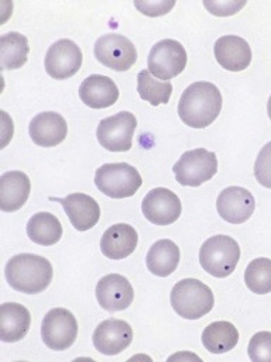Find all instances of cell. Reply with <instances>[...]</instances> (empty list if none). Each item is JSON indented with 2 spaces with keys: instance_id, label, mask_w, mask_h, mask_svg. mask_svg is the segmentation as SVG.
Instances as JSON below:
<instances>
[{
  "instance_id": "cell-1",
  "label": "cell",
  "mask_w": 271,
  "mask_h": 362,
  "mask_svg": "<svg viewBox=\"0 0 271 362\" xmlns=\"http://www.w3.org/2000/svg\"><path fill=\"white\" fill-rule=\"evenodd\" d=\"M222 110V95L211 82H194L181 95L179 116L191 129L211 126Z\"/></svg>"
},
{
  "instance_id": "cell-2",
  "label": "cell",
  "mask_w": 271,
  "mask_h": 362,
  "mask_svg": "<svg viewBox=\"0 0 271 362\" xmlns=\"http://www.w3.org/2000/svg\"><path fill=\"white\" fill-rule=\"evenodd\" d=\"M4 278L14 291L25 295H38L52 282L54 269L47 258L24 252L7 261Z\"/></svg>"
},
{
  "instance_id": "cell-3",
  "label": "cell",
  "mask_w": 271,
  "mask_h": 362,
  "mask_svg": "<svg viewBox=\"0 0 271 362\" xmlns=\"http://www.w3.org/2000/svg\"><path fill=\"white\" fill-rule=\"evenodd\" d=\"M170 303L180 317L186 320H198L212 310L215 298L211 288L204 282L186 278L173 286Z\"/></svg>"
},
{
  "instance_id": "cell-4",
  "label": "cell",
  "mask_w": 271,
  "mask_h": 362,
  "mask_svg": "<svg viewBox=\"0 0 271 362\" xmlns=\"http://www.w3.org/2000/svg\"><path fill=\"white\" fill-rule=\"evenodd\" d=\"M241 259V247L229 235L218 234L208 238L200 250V264L203 269L215 278L232 275Z\"/></svg>"
},
{
  "instance_id": "cell-5",
  "label": "cell",
  "mask_w": 271,
  "mask_h": 362,
  "mask_svg": "<svg viewBox=\"0 0 271 362\" xmlns=\"http://www.w3.org/2000/svg\"><path fill=\"white\" fill-rule=\"evenodd\" d=\"M95 183L97 189L112 199L134 196L142 186V177L136 167L127 163L104 164L96 171Z\"/></svg>"
},
{
  "instance_id": "cell-6",
  "label": "cell",
  "mask_w": 271,
  "mask_h": 362,
  "mask_svg": "<svg viewBox=\"0 0 271 362\" xmlns=\"http://www.w3.org/2000/svg\"><path fill=\"white\" fill-rule=\"evenodd\" d=\"M218 171V160L215 153L205 148L186 151L173 165L176 181L181 186L198 187L211 181Z\"/></svg>"
},
{
  "instance_id": "cell-7",
  "label": "cell",
  "mask_w": 271,
  "mask_h": 362,
  "mask_svg": "<svg viewBox=\"0 0 271 362\" xmlns=\"http://www.w3.org/2000/svg\"><path fill=\"white\" fill-rule=\"evenodd\" d=\"M78 320L68 309H51L42 319L41 339L52 351H65L71 349L78 339Z\"/></svg>"
},
{
  "instance_id": "cell-8",
  "label": "cell",
  "mask_w": 271,
  "mask_h": 362,
  "mask_svg": "<svg viewBox=\"0 0 271 362\" xmlns=\"http://www.w3.org/2000/svg\"><path fill=\"white\" fill-rule=\"evenodd\" d=\"M187 65V52L181 42L166 38L156 42L147 57V71L152 76L170 81L179 76Z\"/></svg>"
},
{
  "instance_id": "cell-9",
  "label": "cell",
  "mask_w": 271,
  "mask_h": 362,
  "mask_svg": "<svg viewBox=\"0 0 271 362\" xmlns=\"http://www.w3.org/2000/svg\"><path fill=\"white\" fill-rule=\"evenodd\" d=\"M136 126V115L131 112H120L99 123L96 137L100 146L107 151L127 153L133 148Z\"/></svg>"
},
{
  "instance_id": "cell-10",
  "label": "cell",
  "mask_w": 271,
  "mask_h": 362,
  "mask_svg": "<svg viewBox=\"0 0 271 362\" xmlns=\"http://www.w3.org/2000/svg\"><path fill=\"white\" fill-rule=\"evenodd\" d=\"M96 59L116 72H126L134 66L138 52L134 42L121 34L102 35L95 44Z\"/></svg>"
},
{
  "instance_id": "cell-11",
  "label": "cell",
  "mask_w": 271,
  "mask_h": 362,
  "mask_svg": "<svg viewBox=\"0 0 271 362\" xmlns=\"http://www.w3.org/2000/svg\"><path fill=\"white\" fill-rule=\"evenodd\" d=\"M83 64L80 47L68 38L55 41L47 51L44 65L47 74L58 81H65L76 75Z\"/></svg>"
},
{
  "instance_id": "cell-12",
  "label": "cell",
  "mask_w": 271,
  "mask_h": 362,
  "mask_svg": "<svg viewBox=\"0 0 271 362\" xmlns=\"http://www.w3.org/2000/svg\"><path fill=\"white\" fill-rule=\"evenodd\" d=\"M181 202L179 196L167 187H155L142 200V213L156 226H169L181 216Z\"/></svg>"
},
{
  "instance_id": "cell-13",
  "label": "cell",
  "mask_w": 271,
  "mask_h": 362,
  "mask_svg": "<svg viewBox=\"0 0 271 362\" xmlns=\"http://www.w3.org/2000/svg\"><path fill=\"white\" fill-rule=\"evenodd\" d=\"M134 340L133 327L120 319H107L102 322L93 333L95 349L109 357H114L126 351Z\"/></svg>"
},
{
  "instance_id": "cell-14",
  "label": "cell",
  "mask_w": 271,
  "mask_h": 362,
  "mask_svg": "<svg viewBox=\"0 0 271 362\" xmlns=\"http://www.w3.org/2000/svg\"><path fill=\"white\" fill-rule=\"evenodd\" d=\"M256 199L242 186L224 189L217 199V210L222 220L231 224L246 223L255 213Z\"/></svg>"
},
{
  "instance_id": "cell-15",
  "label": "cell",
  "mask_w": 271,
  "mask_h": 362,
  "mask_svg": "<svg viewBox=\"0 0 271 362\" xmlns=\"http://www.w3.org/2000/svg\"><path fill=\"white\" fill-rule=\"evenodd\" d=\"M134 288L130 281L120 274L103 276L96 286V298L99 305L110 312H123L134 302Z\"/></svg>"
},
{
  "instance_id": "cell-16",
  "label": "cell",
  "mask_w": 271,
  "mask_h": 362,
  "mask_svg": "<svg viewBox=\"0 0 271 362\" xmlns=\"http://www.w3.org/2000/svg\"><path fill=\"white\" fill-rule=\"evenodd\" d=\"M62 204L68 218L78 231L92 230L100 220V206L97 200L85 193H71L66 197H49Z\"/></svg>"
},
{
  "instance_id": "cell-17",
  "label": "cell",
  "mask_w": 271,
  "mask_h": 362,
  "mask_svg": "<svg viewBox=\"0 0 271 362\" xmlns=\"http://www.w3.org/2000/svg\"><path fill=\"white\" fill-rule=\"evenodd\" d=\"M28 134L38 147H56L64 143L68 136V123L55 112H42L30 122Z\"/></svg>"
},
{
  "instance_id": "cell-18",
  "label": "cell",
  "mask_w": 271,
  "mask_h": 362,
  "mask_svg": "<svg viewBox=\"0 0 271 362\" xmlns=\"http://www.w3.org/2000/svg\"><path fill=\"white\" fill-rule=\"evenodd\" d=\"M217 62L227 71H245L252 62V48L249 42L238 35H224L214 47Z\"/></svg>"
},
{
  "instance_id": "cell-19",
  "label": "cell",
  "mask_w": 271,
  "mask_h": 362,
  "mask_svg": "<svg viewBox=\"0 0 271 362\" xmlns=\"http://www.w3.org/2000/svg\"><path fill=\"white\" fill-rule=\"evenodd\" d=\"M80 100L90 109H107L117 103L120 90L110 76L90 75L79 88Z\"/></svg>"
},
{
  "instance_id": "cell-20",
  "label": "cell",
  "mask_w": 271,
  "mask_h": 362,
  "mask_svg": "<svg viewBox=\"0 0 271 362\" xmlns=\"http://www.w3.org/2000/svg\"><path fill=\"white\" fill-rule=\"evenodd\" d=\"M138 245L136 228L126 223H119L107 228L100 240V250L109 259H124L130 257Z\"/></svg>"
},
{
  "instance_id": "cell-21",
  "label": "cell",
  "mask_w": 271,
  "mask_h": 362,
  "mask_svg": "<svg viewBox=\"0 0 271 362\" xmlns=\"http://www.w3.org/2000/svg\"><path fill=\"white\" fill-rule=\"evenodd\" d=\"M31 326L28 309L20 303L7 302L0 308V337L3 343H17L23 340Z\"/></svg>"
},
{
  "instance_id": "cell-22",
  "label": "cell",
  "mask_w": 271,
  "mask_h": 362,
  "mask_svg": "<svg viewBox=\"0 0 271 362\" xmlns=\"http://www.w3.org/2000/svg\"><path fill=\"white\" fill-rule=\"evenodd\" d=\"M31 181L21 171L4 173L0 178V207L1 211L11 213L20 210L28 200Z\"/></svg>"
},
{
  "instance_id": "cell-23",
  "label": "cell",
  "mask_w": 271,
  "mask_h": 362,
  "mask_svg": "<svg viewBox=\"0 0 271 362\" xmlns=\"http://www.w3.org/2000/svg\"><path fill=\"white\" fill-rule=\"evenodd\" d=\"M180 262V248L171 240H159L147 251L146 267L159 278L171 275Z\"/></svg>"
},
{
  "instance_id": "cell-24",
  "label": "cell",
  "mask_w": 271,
  "mask_h": 362,
  "mask_svg": "<svg viewBox=\"0 0 271 362\" xmlns=\"http://www.w3.org/2000/svg\"><path fill=\"white\" fill-rule=\"evenodd\" d=\"M64 234L62 224L56 216L48 211L35 213L27 223L28 238L42 247L55 245Z\"/></svg>"
},
{
  "instance_id": "cell-25",
  "label": "cell",
  "mask_w": 271,
  "mask_h": 362,
  "mask_svg": "<svg viewBox=\"0 0 271 362\" xmlns=\"http://www.w3.org/2000/svg\"><path fill=\"white\" fill-rule=\"evenodd\" d=\"M201 341L211 354H225L238 346L239 332L229 322H214L204 329Z\"/></svg>"
},
{
  "instance_id": "cell-26",
  "label": "cell",
  "mask_w": 271,
  "mask_h": 362,
  "mask_svg": "<svg viewBox=\"0 0 271 362\" xmlns=\"http://www.w3.org/2000/svg\"><path fill=\"white\" fill-rule=\"evenodd\" d=\"M28 38L17 31L6 33L0 38L1 69L13 71L24 66L28 59Z\"/></svg>"
},
{
  "instance_id": "cell-27",
  "label": "cell",
  "mask_w": 271,
  "mask_h": 362,
  "mask_svg": "<svg viewBox=\"0 0 271 362\" xmlns=\"http://www.w3.org/2000/svg\"><path fill=\"white\" fill-rule=\"evenodd\" d=\"M173 85L170 82H160L153 78L147 69H143L138 75V93L139 98L152 106L166 105L170 100Z\"/></svg>"
},
{
  "instance_id": "cell-28",
  "label": "cell",
  "mask_w": 271,
  "mask_h": 362,
  "mask_svg": "<svg viewBox=\"0 0 271 362\" xmlns=\"http://www.w3.org/2000/svg\"><path fill=\"white\" fill-rule=\"evenodd\" d=\"M245 284L256 295H267L271 292V259L256 258L245 271Z\"/></svg>"
},
{
  "instance_id": "cell-29",
  "label": "cell",
  "mask_w": 271,
  "mask_h": 362,
  "mask_svg": "<svg viewBox=\"0 0 271 362\" xmlns=\"http://www.w3.org/2000/svg\"><path fill=\"white\" fill-rule=\"evenodd\" d=\"M248 356L253 362H271V333H256L248 347Z\"/></svg>"
},
{
  "instance_id": "cell-30",
  "label": "cell",
  "mask_w": 271,
  "mask_h": 362,
  "mask_svg": "<svg viewBox=\"0 0 271 362\" xmlns=\"http://www.w3.org/2000/svg\"><path fill=\"white\" fill-rule=\"evenodd\" d=\"M255 178L262 186L271 189V141L259 153L255 163Z\"/></svg>"
},
{
  "instance_id": "cell-31",
  "label": "cell",
  "mask_w": 271,
  "mask_h": 362,
  "mask_svg": "<svg viewBox=\"0 0 271 362\" xmlns=\"http://www.w3.org/2000/svg\"><path fill=\"white\" fill-rule=\"evenodd\" d=\"M204 6L211 11V14L225 17L236 14L246 6V1H204Z\"/></svg>"
},
{
  "instance_id": "cell-32",
  "label": "cell",
  "mask_w": 271,
  "mask_h": 362,
  "mask_svg": "<svg viewBox=\"0 0 271 362\" xmlns=\"http://www.w3.org/2000/svg\"><path fill=\"white\" fill-rule=\"evenodd\" d=\"M136 7L145 16H164L174 7V1H136Z\"/></svg>"
},
{
  "instance_id": "cell-33",
  "label": "cell",
  "mask_w": 271,
  "mask_h": 362,
  "mask_svg": "<svg viewBox=\"0 0 271 362\" xmlns=\"http://www.w3.org/2000/svg\"><path fill=\"white\" fill-rule=\"evenodd\" d=\"M267 113H269V117H270L271 120V96L270 99H269V103H267Z\"/></svg>"
}]
</instances>
